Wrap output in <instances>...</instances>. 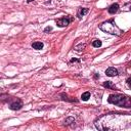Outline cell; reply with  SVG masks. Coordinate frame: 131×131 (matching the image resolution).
<instances>
[{
  "mask_svg": "<svg viewBox=\"0 0 131 131\" xmlns=\"http://www.w3.org/2000/svg\"><path fill=\"white\" fill-rule=\"evenodd\" d=\"M107 101L118 107H131V97H128L123 94H111L107 98Z\"/></svg>",
  "mask_w": 131,
  "mask_h": 131,
  "instance_id": "6da1fadb",
  "label": "cell"
},
{
  "mask_svg": "<svg viewBox=\"0 0 131 131\" xmlns=\"http://www.w3.org/2000/svg\"><path fill=\"white\" fill-rule=\"evenodd\" d=\"M99 29L101 31L106 32V33H109V34L116 35V36H121L122 33H123L116 26V24L113 21H107V22H105V23H102V24H100L99 25Z\"/></svg>",
  "mask_w": 131,
  "mask_h": 131,
  "instance_id": "7a4b0ae2",
  "label": "cell"
},
{
  "mask_svg": "<svg viewBox=\"0 0 131 131\" xmlns=\"http://www.w3.org/2000/svg\"><path fill=\"white\" fill-rule=\"evenodd\" d=\"M72 19L69 18V16H62V18L56 20V25L60 28H64V27H67L68 25H70Z\"/></svg>",
  "mask_w": 131,
  "mask_h": 131,
  "instance_id": "3957f363",
  "label": "cell"
},
{
  "mask_svg": "<svg viewBox=\"0 0 131 131\" xmlns=\"http://www.w3.org/2000/svg\"><path fill=\"white\" fill-rule=\"evenodd\" d=\"M22 107H23V104H22V101H21L20 99L15 100L14 102H12V104H10V106H9L10 110H12V111H18V110H21V109H22Z\"/></svg>",
  "mask_w": 131,
  "mask_h": 131,
  "instance_id": "277c9868",
  "label": "cell"
},
{
  "mask_svg": "<svg viewBox=\"0 0 131 131\" xmlns=\"http://www.w3.org/2000/svg\"><path fill=\"white\" fill-rule=\"evenodd\" d=\"M106 75H107V76H109V77H115V76L118 75V70L115 69V68L111 67V68H109V69H107V71H106Z\"/></svg>",
  "mask_w": 131,
  "mask_h": 131,
  "instance_id": "5b68a950",
  "label": "cell"
},
{
  "mask_svg": "<svg viewBox=\"0 0 131 131\" xmlns=\"http://www.w3.org/2000/svg\"><path fill=\"white\" fill-rule=\"evenodd\" d=\"M109 13H111V14H114V13H116L117 11L119 10V4L118 3H114V4H112L111 6L109 7Z\"/></svg>",
  "mask_w": 131,
  "mask_h": 131,
  "instance_id": "8992f818",
  "label": "cell"
},
{
  "mask_svg": "<svg viewBox=\"0 0 131 131\" xmlns=\"http://www.w3.org/2000/svg\"><path fill=\"white\" fill-rule=\"evenodd\" d=\"M43 46H44L43 43H42V42H39V41H36V42L32 43V47H33L34 49H36V50H40V49H42Z\"/></svg>",
  "mask_w": 131,
  "mask_h": 131,
  "instance_id": "52a82bcc",
  "label": "cell"
},
{
  "mask_svg": "<svg viewBox=\"0 0 131 131\" xmlns=\"http://www.w3.org/2000/svg\"><path fill=\"white\" fill-rule=\"evenodd\" d=\"M88 11H89L88 8H80V9L78 10V16H79V18H82L83 15L88 13Z\"/></svg>",
  "mask_w": 131,
  "mask_h": 131,
  "instance_id": "ba28073f",
  "label": "cell"
},
{
  "mask_svg": "<svg viewBox=\"0 0 131 131\" xmlns=\"http://www.w3.org/2000/svg\"><path fill=\"white\" fill-rule=\"evenodd\" d=\"M81 98H82V100H84V101H87L89 98H90V92H84L83 94H82V96H81Z\"/></svg>",
  "mask_w": 131,
  "mask_h": 131,
  "instance_id": "9c48e42d",
  "label": "cell"
},
{
  "mask_svg": "<svg viewBox=\"0 0 131 131\" xmlns=\"http://www.w3.org/2000/svg\"><path fill=\"white\" fill-rule=\"evenodd\" d=\"M73 123H75V119H74L73 117L67 118L66 121H65V124H66V125H71V124H73Z\"/></svg>",
  "mask_w": 131,
  "mask_h": 131,
  "instance_id": "30bf717a",
  "label": "cell"
},
{
  "mask_svg": "<svg viewBox=\"0 0 131 131\" xmlns=\"http://www.w3.org/2000/svg\"><path fill=\"white\" fill-rule=\"evenodd\" d=\"M92 46H93V47H100V46H101V41L96 39V40H94V41L92 42Z\"/></svg>",
  "mask_w": 131,
  "mask_h": 131,
  "instance_id": "8fae6325",
  "label": "cell"
},
{
  "mask_svg": "<svg viewBox=\"0 0 131 131\" xmlns=\"http://www.w3.org/2000/svg\"><path fill=\"white\" fill-rule=\"evenodd\" d=\"M104 87H107V88H114V86H113V84H112L111 81L105 82V83H104Z\"/></svg>",
  "mask_w": 131,
  "mask_h": 131,
  "instance_id": "7c38bea8",
  "label": "cell"
},
{
  "mask_svg": "<svg viewBox=\"0 0 131 131\" xmlns=\"http://www.w3.org/2000/svg\"><path fill=\"white\" fill-rule=\"evenodd\" d=\"M85 46H86L85 44H83V45H82V44H80L79 46H77V47H76V50H78V51H79V48H82V49H83V48H85Z\"/></svg>",
  "mask_w": 131,
  "mask_h": 131,
  "instance_id": "4fadbf2b",
  "label": "cell"
},
{
  "mask_svg": "<svg viewBox=\"0 0 131 131\" xmlns=\"http://www.w3.org/2000/svg\"><path fill=\"white\" fill-rule=\"evenodd\" d=\"M51 30H52V28H51V27H47V28H45V30H44V32H50Z\"/></svg>",
  "mask_w": 131,
  "mask_h": 131,
  "instance_id": "5bb4252c",
  "label": "cell"
},
{
  "mask_svg": "<svg viewBox=\"0 0 131 131\" xmlns=\"http://www.w3.org/2000/svg\"><path fill=\"white\" fill-rule=\"evenodd\" d=\"M127 84H128V86L131 88V78H129V79H127Z\"/></svg>",
  "mask_w": 131,
  "mask_h": 131,
  "instance_id": "9a60e30c",
  "label": "cell"
},
{
  "mask_svg": "<svg viewBox=\"0 0 131 131\" xmlns=\"http://www.w3.org/2000/svg\"><path fill=\"white\" fill-rule=\"evenodd\" d=\"M80 60H77V59H73V60H71V62H79Z\"/></svg>",
  "mask_w": 131,
  "mask_h": 131,
  "instance_id": "2e32d148",
  "label": "cell"
},
{
  "mask_svg": "<svg viewBox=\"0 0 131 131\" xmlns=\"http://www.w3.org/2000/svg\"><path fill=\"white\" fill-rule=\"evenodd\" d=\"M94 78H95V79H96V78H99V75H97V74H96V75L94 76Z\"/></svg>",
  "mask_w": 131,
  "mask_h": 131,
  "instance_id": "e0dca14e",
  "label": "cell"
},
{
  "mask_svg": "<svg viewBox=\"0 0 131 131\" xmlns=\"http://www.w3.org/2000/svg\"><path fill=\"white\" fill-rule=\"evenodd\" d=\"M28 2H32V1H34V0H27Z\"/></svg>",
  "mask_w": 131,
  "mask_h": 131,
  "instance_id": "ac0fdd59",
  "label": "cell"
},
{
  "mask_svg": "<svg viewBox=\"0 0 131 131\" xmlns=\"http://www.w3.org/2000/svg\"><path fill=\"white\" fill-rule=\"evenodd\" d=\"M130 10H131V5H130Z\"/></svg>",
  "mask_w": 131,
  "mask_h": 131,
  "instance_id": "d6986e66",
  "label": "cell"
}]
</instances>
